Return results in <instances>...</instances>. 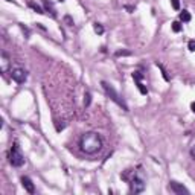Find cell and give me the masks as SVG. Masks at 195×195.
I'll list each match as a JSON object with an SVG mask.
<instances>
[{
	"label": "cell",
	"mask_w": 195,
	"mask_h": 195,
	"mask_svg": "<svg viewBox=\"0 0 195 195\" xmlns=\"http://www.w3.org/2000/svg\"><path fill=\"white\" fill-rule=\"evenodd\" d=\"M104 146V140L101 137V134L95 133V131H90L81 136L79 139V148L82 152L88 154V155H93L96 152H99Z\"/></svg>",
	"instance_id": "obj_1"
},
{
	"label": "cell",
	"mask_w": 195,
	"mask_h": 195,
	"mask_svg": "<svg viewBox=\"0 0 195 195\" xmlns=\"http://www.w3.org/2000/svg\"><path fill=\"white\" fill-rule=\"evenodd\" d=\"M101 85H102V88H104V92H105L107 93V96L113 101V102H116V104H118V105L124 110V111H128V105H127V104H125V101L119 96V93L118 92H116V90H114V87L111 85V84H108V82H105V81H102L101 82Z\"/></svg>",
	"instance_id": "obj_2"
},
{
	"label": "cell",
	"mask_w": 195,
	"mask_h": 195,
	"mask_svg": "<svg viewBox=\"0 0 195 195\" xmlns=\"http://www.w3.org/2000/svg\"><path fill=\"white\" fill-rule=\"evenodd\" d=\"M8 159H9V163H11L12 166H15V168L23 166V163H24V157H23V154H21V151H20V146H18L17 143H14V145L11 146Z\"/></svg>",
	"instance_id": "obj_3"
},
{
	"label": "cell",
	"mask_w": 195,
	"mask_h": 195,
	"mask_svg": "<svg viewBox=\"0 0 195 195\" xmlns=\"http://www.w3.org/2000/svg\"><path fill=\"white\" fill-rule=\"evenodd\" d=\"M130 189H131L133 194H140V192H143L145 189V183H143V180H142L140 177H133L131 180H130Z\"/></svg>",
	"instance_id": "obj_4"
},
{
	"label": "cell",
	"mask_w": 195,
	"mask_h": 195,
	"mask_svg": "<svg viewBox=\"0 0 195 195\" xmlns=\"http://www.w3.org/2000/svg\"><path fill=\"white\" fill-rule=\"evenodd\" d=\"M11 78H12V81H15L17 84H23L26 79H28V73H26L24 69H12L11 70Z\"/></svg>",
	"instance_id": "obj_5"
},
{
	"label": "cell",
	"mask_w": 195,
	"mask_h": 195,
	"mask_svg": "<svg viewBox=\"0 0 195 195\" xmlns=\"http://www.w3.org/2000/svg\"><path fill=\"white\" fill-rule=\"evenodd\" d=\"M142 78H143V75H142L140 72H133V79L136 81V85L139 88V92L142 95H148V88L143 85V82H142Z\"/></svg>",
	"instance_id": "obj_6"
},
{
	"label": "cell",
	"mask_w": 195,
	"mask_h": 195,
	"mask_svg": "<svg viewBox=\"0 0 195 195\" xmlns=\"http://www.w3.org/2000/svg\"><path fill=\"white\" fill-rule=\"evenodd\" d=\"M169 191L171 192H174V194H178V195H183V194H189V191L183 186V185H180V183H177V181H171L169 183Z\"/></svg>",
	"instance_id": "obj_7"
},
{
	"label": "cell",
	"mask_w": 195,
	"mask_h": 195,
	"mask_svg": "<svg viewBox=\"0 0 195 195\" xmlns=\"http://www.w3.org/2000/svg\"><path fill=\"white\" fill-rule=\"evenodd\" d=\"M21 185H23V188H24L26 192H29V194H34V192H35V186H34L32 180H31L29 177H21Z\"/></svg>",
	"instance_id": "obj_8"
},
{
	"label": "cell",
	"mask_w": 195,
	"mask_h": 195,
	"mask_svg": "<svg viewBox=\"0 0 195 195\" xmlns=\"http://www.w3.org/2000/svg\"><path fill=\"white\" fill-rule=\"evenodd\" d=\"M43 5H44V9H46L47 12H50V15H52V17H57V11H55L54 5H52L49 0H43Z\"/></svg>",
	"instance_id": "obj_9"
},
{
	"label": "cell",
	"mask_w": 195,
	"mask_h": 195,
	"mask_svg": "<svg viewBox=\"0 0 195 195\" xmlns=\"http://www.w3.org/2000/svg\"><path fill=\"white\" fill-rule=\"evenodd\" d=\"M8 69H9V58H8V55L3 52V54H2V72L6 73Z\"/></svg>",
	"instance_id": "obj_10"
},
{
	"label": "cell",
	"mask_w": 195,
	"mask_h": 195,
	"mask_svg": "<svg viewBox=\"0 0 195 195\" xmlns=\"http://www.w3.org/2000/svg\"><path fill=\"white\" fill-rule=\"evenodd\" d=\"M180 20L183 21V23L191 21V14H189V11H183V12H180Z\"/></svg>",
	"instance_id": "obj_11"
},
{
	"label": "cell",
	"mask_w": 195,
	"mask_h": 195,
	"mask_svg": "<svg viewBox=\"0 0 195 195\" xmlns=\"http://www.w3.org/2000/svg\"><path fill=\"white\" fill-rule=\"evenodd\" d=\"M29 6H31V8H32V9L37 12V14H44V12H43V9H41L40 6H38L37 3H34V2H29Z\"/></svg>",
	"instance_id": "obj_12"
},
{
	"label": "cell",
	"mask_w": 195,
	"mask_h": 195,
	"mask_svg": "<svg viewBox=\"0 0 195 195\" xmlns=\"http://www.w3.org/2000/svg\"><path fill=\"white\" fill-rule=\"evenodd\" d=\"M90 102H92V95H90V92H85V95H84V107H88Z\"/></svg>",
	"instance_id": "obj_13"
},
{
	"label": "cell",
	"mask_w": 195,
	"mask_h": 195,
	"mask_svg": "<svg viewBox=\"0 0 195 195\" xmlns=\"http://www.w3.org/2000/svg\"><path fill=\"white\" fill-rule=\"evenodd\" d=\"M93 29H95V32L99 34V35L104 34V28H102V24H99V23H95V24H93Z\"/></svg>",
	"instance_id": "obj_14"
},
{
	"label": "cell",
	"mask_w": 195,
	"mask_h": 195,
	"mask_svg": "<svg viewBox=\"0 0 195 195\" xmlns=\"http://www.w3.org/2000/svg\"><path fill=\"white\" fill-rule=\"evenodd\" d=\"M128 55H131L130 50H118L116 52V57H128Z\"/></svg>",
	"instance_id": "obj_15"
},
{
	"label": "cell",
	"mask_w": 195,
	"mask_h": 195,
	"mask_svg": "<svg viewBox=\"0 0 195 195\" xmlns=\"http://www.w3.org/2000/svg\"><path fill=\"white\" fill-rule=\"evenodd\" d=\"M172 31H174V32H180V31H181V24H180L178 21H174V23H172Z\"/></svg>",
	"instance_id": "obj_16"
},
{
	"label": "cell",
	"mask_w": 195,
	"mask_h": 195,
	"mask_svg": "<svg viewBox=\"0 0 195 195\" xmlns=\"http://www.w3.org/2000/svg\"><path fill=\"white\" fill-rule=\"evenodd\" d=\"M188 47H189V50H191V52H195V40H189Z\"/></svg>",
	"instance_id": "obj_17"
},
{
	"label": "cell",
	"mask_w": 195,
	"mask_h": 195,
	"mask_svg": "<svg viewBox=\"0 0 195 195\" xmlns=\"http://www.w3.org/2000/svg\"><path fill=\"white\" fill-rule=\"evenodd\" d=\"M64 21L67 23V26H73V20H72L70 15H66V17H64Z\"/></svg>",
	"instance_id": "obj_18"
},
{
	"label": "cell",
	"mask_w": 195,
	"mask_h": 195,
	"mask_svg": "<svg viewBox=\"0 0 195 195\" xmlns=\"http://www.w3.org/2000/svg\"><path fill=\"white\" fill-rule=\"evenodd\" d=\"M171 2H172V8L177 11V9H180V2H178V0H171Z\"/></svg>",
	"instance_id": "obj_19"
},
{
	"label": "cell",
	"mask_w": 195,
	"mask_h": 195,
	"mask_svg": "<svg viewBox=\"0 0 195 195\" xmlns=\"http://www.w3.org/2000/svg\"><path fill=\"white\" fill-rule=\"evenodd\" d=\"M191 155H192V159L195 160V145H194V146L191 148Z\"/></svg>",
	"instance_id": "obj_20"
},
{
	"label": "cell",
	"mask_w": 195,
	"mask_h": 195,
	"mask_svg": "<svg viewBox=\"0 0 195 195\" xmlns=\"http://www.w3.org/2000/svg\"><path fill=\"white\" fill-rule=\"evenodd\" d=\"M191 110H192V111H194V113H195V101H194V102H192V104H191Z\"/></svg>",
	"instance_id": "obj_21"
},
{
	"label": "cell",
	"mask_w": 195,
	"mask_h": 195,
	"mask_svg": "<svg viewBox=\"0 0 195 195\" xmlns=\"http://www.w3.org/2000/svg\"><path fill=\"white\" fill-rule=\"evenodd\" d=\"M58 2H64V0H58Z\"/></svg>",
	"instance_id": "obj_22"
},
{
	"label": "cell",
	"mask_w": 195,
	"mask_h": 195,
	"mask_svg": "<svg viewBox=\"0 0 195 195\" xmlns=\"http://www.w3.org/2000/svg\"><path fill=\"white\" fill-rule=\"evenodd\" d=\"M8 2H12V0H8Z\"/></svg>",
	"instance_id": "obj_23"
}]
</instances>
